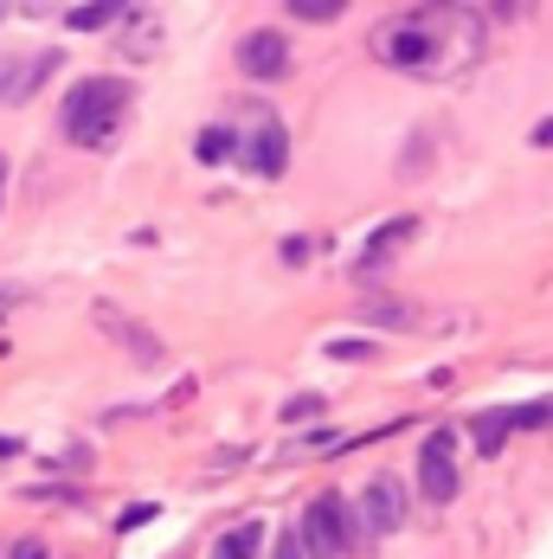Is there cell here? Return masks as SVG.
Here are the masks:
<instances>
[{
	"instance_id": "cell-17",
	"label": "cell",
	"mask_w": 553,
	"mask_h": 559,
	"mask_svg": "<svg viewBox=\"0 0 553 559\" xmlns=\"http://www.w3.org/2000/svg\"><path fill=\"white\" fill-rule=\"evenodd\" d=\"M271 559H309V547H303V534H296V527H276Z\"/></svg>"
},
{
	"instance_id": "cell-14",
	"label": "cell",
	"mask_w": 553,
	"mask_h": 559,
	"mask_svg": "<svg viewBox=\"0 0 553 559\" xmlns=\"http://www.w3.org/2000/svg\"><path fill=\"white\" fill-rule=\"evenodd\" d=\"M361 322H374V329H412V322H419V309L380 296V302H361Z\"/></svg>"
},
{
	"instance_id": "cell-16",
	"label": "cell",
	"mask_w": 553,
	"mask_h": 559,
	"mask_svg": "<svg viewBox=\"0 0 553 559\" xmlns=\"http://www.w3.org/2000/svg\"><path fill=\"white\" fill-rule=\"evenodd\" d=\"M213 559H258V527H232V534H220Z\"/></svg>"
},
{
	"instance_id": "cell-20",
	"label": "cell",
	"mask_w": 553,
	"mask_h": 559,
	"mask_svg": "<svg viewBox=\"0 0 553 559\" xmlns=\"http://www.w3.org/2000/svg\"><path fill=\"white\" fill-rule=\"evenodd\" d=\"M13 559H46V547H39V540H20V547H13Z\"/></svg>"
},
{
	"instance_id": "cell-11",
	"label": "cell",
	"mask_w": 553,
	"mask_h": 559,
	"mask_svg": "<svg viewBox=\"0 0 553 559\" xmlns=\"http://www.w3.org/2000/svg\"><path fill=\"white\" fill-rule=\"evenodd\" d=\"M110 20H129V7H116V0H84V7H71V13H64V26H71V33H104Z\"/></svg>"
},
{
	"instance_id": "cell-15",
	"label": "cell",
	"mask_w": 553,
	"mask_h": 559,
	"mask_svg": "<svg viewBox=\"0 0 553 559\" xmlns=\"http://www.w3.org/2000/svg\"><path fill=\"white\" fill-rule=\"evenodd\" d=\"M283 13L303 26H329V20H341V0H283Z\"/></svg>"
},
{
	"instance_id": "cell-19",
	"label": "cell",
	"mask_w": 553,
	"mask_h": 559,
	"mask_svg": "<svg viewBox=\"0 0 553 559\" xmlns=\"http://www.w3.org/2000/svg\"><path fill=\"white\" fill-rule=\"evenodd\" d=\"M374 341H329V360H367Z\"/></svg>"
},
{
	"instance_id": "cell-2",
	"label": "cell",
	"mask_w": 553,
	"mask_h": 559,
	"mask_svg": "<svg viewBox=\"0 0 553 559\" xmlns=\"http://www.w3.org/2000/svg\"><path fill=\"white\" fill-rule=\"evenodd\" d=\"M129 104H136V84H129V78H84V84L64 91L58 129H64V142H78V148H104V142H116Z\"/></svg>"
},
{
	"instance_id": "cell-18",
	"label": "cell",
	"mask_w": 553,
	"mask_h": 559,
	"mask_svg": "<svg viewBox=\"0 0 553 559\" xmlns=\"http://www.w3.org/2000/svg\"><path fill=\"white\" fill-rule=\"evenodd\" d=\"M316 412H322V399H316V392H296V399L283 405V418H290V425H296V418H316Z\"/></svg>"
},
{
	"instance_id": "cell-1",
	"label": "cell",
	"mask_w": 553,
	"mask_h": 559,
	"mask_svg": "<svg viewBox=\"0 0 553 559\" xmlns=\"http://www.w3.org/2000/svg\"><path fill=\"white\" fill-rule=\"evenodd\" d=\"M483 20L490 7H392L374 26V58L405 78H457L483 52Z\"/></svg>"
},
{
	"instance_id": "cell-4",
	"label": "cell",
	"mask_w": 553,
	"mask_h": 559,
	"mask_svg": "<svg viewBox=\"0 0 553 559\" xmlns=\"http://www.w3.org/2000/svg\"><path fill=\"white\" fill-rule=\"evenodd\" d=\"M296 534H303V547H309V559H348L354 547H361V527H354V508L341 502V496H309V508H303V521H296Z\"/></svg>"
},
{
	"instance_id": "cell-24",
	"label": "cell",
	"mask_w": 553,
	"mask_h": 559,
	"mask_svg": "<svg viewBox=\"0 0 553 559\" xmlns=\"http://www.w3.org/2000/svg\"><path fill=\"white\" fill-rule=\"evenodd\" d=\"M0 20H13V7H0Z\"/></svg>"
},
{
	"instance_id": "cell-22",
	"label": "cell",
	"mask_w": 553,
	"mask_h": 559,
	"mask_svg": "<svg viewBox=\"0 0 553 559\" xmlns=\"http://www.w3.org/2000/svg\"><path fill=\"white\" fill-rule=\"evenodd\" d=\"M534 142H548V148H553V122H541V129H534Z\"/></svg>"
},
{
	"instance_id": "cell-5",
	"label": "cell",
	"mask_w": 553,
	"mask_h": 559,
	"mask_svg": "<svg viewBox=\"0 0 553 559\" xmlns=\"http://www.w3.org/2000/svg\"><path fill=\"white\" fill-rule=\"evenodd\" d=\"M354 527H361V540H380V534H399V527H405V489H399V476L361 483V496H354Z\"/></svg>"
},
{
	"instance_id": "cell-13",
	"label": "cell",
	"mask_w": 553,
	"mask_h": 559,
	"mask_svg": "<svg viewBox=\"0 0 553 559\" xmlns=\"http://www.w3.org/2000/svg\"><path fill=\"white\" fill-rule=\"evenodd\" d=\"M508 431H515V412H483V418L470 425V444L483 450V456H496V450H502V438H508Z\"/></svg>"
},
{
	"instance_id": "cell-8",
	"label": "cell",
	"mask_w": 553,
	"mask_h": 559,
	"mask_svg": "<svg viewBox=\"0 0 553 559\" xmlns=\"http://www.w3.org/2000/svg\"><path fill=\"white\" fill-rule=\"evenodd\" d=\"M58 58L52 52H33L26 64L20 58H0V104H26L39 84H46V71H52Z\"/></svg>"
},
{
	"instance_id": "cell-21",
	"label": "cell",
	"mask_w": 553,
	"mask_h": 559,
	"mask_svg": "<svg viewBox=\"0 0 553 559\" xmlns=\"http://www.w3.org/2000/svg\"><path fill=\"white\" fill-rule=\"evenodd\" d=\"M7 309H20V289H13V283H0V316H7Z\"/></svg>"
},
{
	"instance_id": "cell-12",
	"label": "cell",
	"mask_w": 553,
	"mask_h": 559,
	"mask_svg": "<svg viewBox=\"0 0 553 559\" xmlns=\"http://www.w3.org/2000/svg\"><path fill=\"white\" fill-rule=\"evenodd\" d=\"M97 322H104V329H110L116 341H129V347H136V360H142V367H155V360H162V341H155V335H142V329H136V322H122V316H110V309H97Z\"/></svg>"
},
{
	"instance_id": "cell-23",
	"label": "cell",
	"mask_w": 553,
	"mask_h": 559,
	"mask_svg": "<svg viewBox=\"0 0 553 559\" xmlns=\"http://www.w3.org/2000/svg\"><path fill=\"white\" fill-rule=\"evenodd\" d=\"M0 193H7V155H0Z\"/></svg>"
},
{
	"instance_id": "cell-10",
	"label": "cell",
	"mask_w": 553,
	"mask_h": 559,
	"mask_svg": "<svg viewBox=\"0 0 553 559\" xmlns=\"http://www.w3.org/2000/svg\"><path fill=\"white\" fill-rule=\"evenodd\" d=\"M193 155H200L207 168H220V162H238V129H232V122H207V129L193 135Z\"/></svg>"
},
{
	"instance_id": "cell-6",
	"label": "cell",
	"mask_w": 553,
	"mask_h": 559,
	"mask_svg": "<svg viewBox=\"0 0 553 559\" xmlns=\"http://www.w3.org/2000/svg\"><path fill=\"white\" fill-rule=\"evenodd\" d=\"M457 431H432L425 438V450H419V496L432 508H444V502H457V489H463V476H457Z\"/></svg>"
},
{
	"instance_id": "cell-7",
	"label": "cell",
	"mask_w": 553,
	"mask_h": 559,
	"mask_svg": "<svg viewBox=\"0 0 553 559\" xmlns=\"http://www.w3.org/2000/svg\"><path fill=\"white\" fill-rule=\"evenodd\" d=\"M238 71H245V78H258V84L283 78V71H290V39H283L276 26L245 33V39H238Z\"/></svg>"
},
{
	"instance_id": "cell-3",
	"label": "cell",
	"mask_w": 553,
	"mask_h": 559,
	"mask_svg": "<svg viewBox=\"0 0 553 559\" xmlns=\"http://www.w3.org/2000/svg\"><path fill=\"white\" fill-rule=\"evenodd\" d=\"M232 129H238V162H245V174L276 180V174H283V162H290V129H283V116L245 104Z\"/></svg>"
},
{
	"instance_id": "cell-9",
	"label": "cell",
	"mask_w": 553,
	"mask_h": 559,
	"mask_svg": "<svg viewBox=\"0 0 553 559\" xmlns=\"http://www.w3.org/2000/svg\"><path fill=\"white\" fill-rule=\"evenodd\" d=\"M412 231H419V219H392L387 231H374V238H367V251H361V283L380 277V264H387L392 251H399V245H412Z\"/></svg>"
}]
</instances>
